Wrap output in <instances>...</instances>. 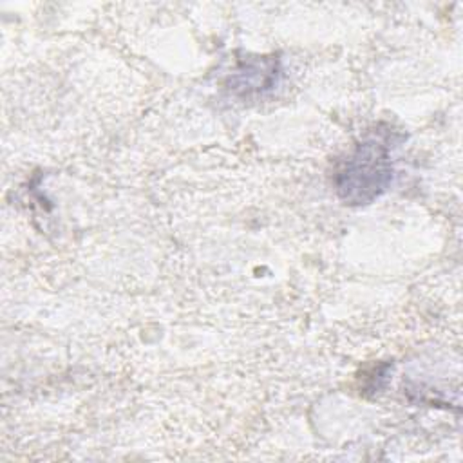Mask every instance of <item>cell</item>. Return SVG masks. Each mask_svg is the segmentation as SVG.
I'll use <instances>...</instances> for the list:
<instances>
[{
	"label": "cell",
	"instance_id": "cell-2",
	"mask_svg": "<svg viewBox=\"0 0 463 463\" xmlns=\"http://www.w3.org/2000/svg\"><path fill=\"white\" fill-rule=\"evenodd\" d=\"M279 78V61L269 58H255L246 61L232 78L230 89L237 94L250 96L269 90L277 85Z\"/></svg>",
	"mask_w": 463,
	"mask_h": 463
},
{
	"label": "cell",
	"instance_id": "cell-1",
	"mask_svg": "<svg viewBox=\"0 0 463 463\" xmlns=\"http://www.w3.org/2000/svg\"><path fill=\"white\" fill-rule=\"evenodd\" d=\"M394 146L391 128L369 130L340 161L333 177L336 195L353 206L378 199L392 181Z\"/></svg>",
	"mask_w": 463,
	"mask_h": 463
}]
</instances>
